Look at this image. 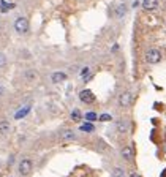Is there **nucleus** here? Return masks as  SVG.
<instances>
[{
    "mask_svg": "<svg viewBox=\"0 0 166 177\" xmlns=\"http://www.w3.org/2000/svg\"><path fill=\"white\" fill-rule=\"evenodd\" d=\"M18 169H19V174H21V175H24V177L30 175L32 171H33V161L29 160V158H24L22 161L19 163Z\"/></svg>",
    "mask_w": 166,
    "mask_h": 177,
    "instance_id": "nucleus-1",
    "label": "nucleus"
},
{
    "mask_svg": "<svg viewBox=\"0 0 166 177\" xmlns=\"http://www.w3.org/2000/svg\"><path fill=\"white\" fill-rule=\"evenodd\" d=\"M29 27H30V24H29V19L27 18H18L15 21V30L19 35H25L29 32Z\"/></svg>",
    "mask_w": 166,
    "mask_h": 177,
    "instance_id": "nucleus-2",
    "label": "nucleus"
},
{
    "mask_svg": "<svg viewBox=\"0 0 166 177\" xmlns=\"http://www.w3.org/2000/svg\"><path fill=\"white\" fill-rule=\"evenodd\" d=\"M146 60L150 65H157V63L161 62V52L158 49H149L146 52Z\"/></svg>",
    "mask_w": 166,
    "mask_h": 177,
    "instance_id": "nucleus-3",
    "label": "nucleus"
},
{
    "mask_svg": "<svg viewBox=\"0 0 166 177\" xmlns=\"http://www.w3.org/2000/svg\"><path fill=\"white\" fill-rule=\"evenodd\" d=\"M79 100L82 103H86V104H93L95 100H96V97L92 90H89V89H84V90H81L79 92Z\"/></svg>",
    "mask_w": 166,
    "mask_h": 177,
    "instance_id": "nucleus-4",
    "label": "nucleus"
},
{
    "mask_svg": "<svg viewBox=\"0 0 166 177\" xmlns=\"http://www.w3.org/2000/svg\"><path fill=\"white\" fill-rule=\"evenodd\" d=\"M131 103H133V95L130 92H123V93L119 95V104L122 108H128Z\"/></svg>",
    "mask_w": 166,
    "mask_h": 177,
    "instance_id": "nucleus-5",
    "label": "nucleus"
},
{
    "mask_svg": "<svg viewBox=\"0 0 166 177\" xmlns=\"http://www.w3.org/2000/svg\"><path fill=\"white\" fill-rule=\"evenodd\" d=\"M67 73H63V71H54L52 74H51V82L52 84H60V82H63V81H67Z\"/></svg>",
    "mask_w": 166,
    "mask_h": 177,
    "instance_id": "nucleus-6",
    "label": "nucleus"
},
{
    "mask_svg": "<svg viewBox=\"0 0 166 177\" xmlns=\"http://www.w3.org/2000/svg\"><path fill=\"white\" fill-rule=\"evenodd\" d=\"M74 139H76V133L73 130L60 131V141H63V143H70V141H74Z\"/></svg>",
    "mask_w": 166,
    "mask_h": 177,
    "instance_id": "nucleus-7",
    "label": "nucleus"
},
{
    "mask_svg": "<svg viewBox=\"0 0 166 177\" xmlns=\"http://www.w3.org/2000/svg\"><path fill=\"white\" fill-rule=\"evenodd\" d=\"M142 8L146 11H154L158 8V0H142Z\"/></svg>",
    "mask_w": 166,
    "mask_h": 177,
    "instance_id": "nucleus-8",
    "label": "nucleus"
},
{
    "mask_svg": "<svg viewBox=\"0 0 166 177\" xmlns=\"http://www.w3.org/2000/svg\"><path fill=\"white\" fill-rule=\"evenodd\" d=\"M11 131V125L8 120H0V134L2 136H8Z\"/></svg>",
    "mask_w": 166,
    "mask_h": 177,
    "instance_id": "nucleus-9",
    "label": "nucleus"
},
{
    "mask_svg": "<svg viewBox=\"0 0 166 177\" xmlns=\"http://www.w3.org/2000/svg\"><path fill=\"white\" fill-rule=\"evenodd\" d=\"M120 155H122V158L125 161H131L133 160V149L131 147H123L120 150Z\"/></svg>",
    "mask_w": 166,
    "mask_h": 177,
    "instance_id": "nucleus-10",
    "label": "nucleus"
},
{
    "mask_svg": "<svg viewBox=\"0 0 166 177\" xmlns=\"http://www.w3.org/2000/svg\"><path fill=\"white\" fill-rule=\"evenodd\" d=\"M116 128H117V131H119V133H127L128 131V120H123V119L117 120Z\"/></svg>",
    "mask_w": 166,
    "mask_h": 177,
    "instance_id": "nucleus-11",
    "label": "nucleus"
},
{
    "mask_svg": "<svg viewBox=\"0 0 166 177\" xmlns=\"http://www.w3.org/2000/svg\"><path fill=\"white\" fill-rule=\"evenodd\" d=\"M79 130H81V131H86V133H92V131H95V126H93V123H90V122H86V123H82V125L79 126Z\"/></svg>",
    "mask_w": 166,
    "mask_h": 177,
    "instance_id": "nucleus-12",
    "label": "nucleus"
},
{
    "mask_svg": "<svg viewBox=\"0 0 166 177\" xmlns=\"http://www.w3.org/2000/svg\"><path fill=\"white\" fill-rule=\"evenodd\" d=\"M111 177H125V171H123V168L116 166L112 169V172H111Z\"/></svg>",
    "mask_w": 166,
    "mask_h": 177,
    "instance_id": "nucleus-13",
    "label": "nucleus"
},
{
    "mask_svg": "<svg viewBox=\"0 0 166 177\" xmlns=\"http://www.w3.org/2000/svg\"><path fill=\"white\" fill-rule=\"evenodd\" d=\"M81 119H82L81 111L79 109H73L71 111V120H73V122H81Z\"/></svg>",
    "mask_w": 166,
    "mask_h": 177,
    "instance_id": "nucleus-14",
    "label": "nucleus"
},
{
    "mask_svg": "<svg viewBox=\"0 0 166 177\" xmlns=\"http://www.w3.org/2000/svg\"><path fill=\"white\" fill-rule=\"evenodd\" d=\"M127 13V6L123 5V3H120L119 6H117V10H116V15H117V18H122L123 15Z\"/></svg>",
    "mask_w": 166,
    "mask_h": 177,
    "instance_id": "nucleus-15",
    "label": "nucleus"
},
{
    "mask_svg": "<svg viewBox=\"0 0 166 177\" xmlns=\"http://www.w3.org/2000/svg\"><path fill=\"white\" fill-rule=\"evenodd\" d=\"M29 81H33V79H37V76H38V73L35 71V70H29V71H25V74H24Z\"/></svg>",
    "mask_w": 166,
    "mask_h": 177,
    "instance_id": "nucleus-16",
    "label": "nucleus"
},
{
    "mask_svg": "<svg viewBox=\"0 0 166 177\" xmlns=\"http://www.w3.org/2000/svg\"><path fill=\"white\" fill-rule=\"evenodd\" d=\"M86 120L92 123V122H95V120H98V116H96L95 112H92V111H90V112H87V114H86Z\"/></svg>",
    "mask_w": 166,
    "mask_h": 177,
    "instance_id": "nucleus-17",
    "label": "nucleus"
},
{
    "mask_svg": "<svg viewBox=\"0 0 166 177\" xmlns=\"http://www.w3.org/2000/svg\"><path fill=\"white\" fill-rule=\"evenodd\" d=\"M29 109H30V106H27V108H24V109H21L18 114H16V119H21V117H24L27 112H29Z\"/></svg>",
    "mask_w": 166,
    "mask_h": 177,
    "instance_id": "nucleus-18",
    "label": "nucleus"
},
{
    "mask_svg": "<svg viewBox=\"0 0 166 177\" xmlns=\"http://www.w3.org/2000/svg\"><path fill=\"white\" fill-rule=\"evenodd\" d=\"M10 8H13V5H11V3H6V2H0V10H2L3 13H5L6 10H10Z\"/></svg>",
    "mask_w": 166,
    "mask_h": 177,
    "instance_id": "nucleus-19",
    "label": "nucleus"
},
{
    "mask_svg": "<svg viewBox=\"0 0 166 177\" xmlns=\"http://www.w3.org/2000/svg\"><path fill=\"white\" fill-rule=\"evenodd\" d=\"M98 120H101V122H109V120H112V116L111 114H101L98 117Z\"/></svg>",
    "mask_w": 166,
    "mask_h": 177,
    "instance_id": "nucleus-20",
    "label": "nucleus"
},
{
    "mask_svg": "<svg viewBox=\"0 0 166 177\" xmlns=\"http://www.w3.org/2000/svg\"><path fill=\"white\" fill-rule=\"evenodd\" d=\"M5 65H6V57L3 52H0V68H3Z\"/></svg>",
    "mask_w": 166,
    "mask_h": 177,
    "instance_id": "nucleus-21",
    "label": "nucleus"
},
{
    "mask_svg": "<svg viewBox=\"0 0 166 177\" xmlns=\"http://www.w3.org/2000/svg\"><path fill=\"white\" fill-rule=\"evenodd\" d=\"M87 74H89V67H86V68H82V70H81V76L84 77V79H86V76H87Z\"/></svg>",
    "mask_w": 166,
    "mask_h": 177,
    "instance_id": "nucleus-22",
    "label": "nucleus"
},
{
    "mask_svg": "<svg viewBox=\"0 0 166 177\" xmlns=\"http://www.w3.org/2000/svg\"><path fill=\"white\" fill-rule=\"evenodd\" d=\"M3 93H5V87L2 86V84H0V97H2Z\"/></svg>",
    "mask_w": 166,
    "mask_h": 177,
    "instance_id": "nucleus-23",
    "label": "nucleus"
},
{
    "mask_svg": "<svg viewBox=\"0 0 166 177\" xmlns=\"http://www.w3.org/2000/svg\"><path fill=\"white\" fill-rule=\"evenodd\" d=\"M130 177H141V175L138 174V172H131V174H130Z\"/></svg>",
    "mask_w": 166,
    "mask_h": 177,
    "instance_id": "nucleus-24",
    "label": "nucleus"
},
{
    "mask_svg": "<svg viewBox=\"0 0 166 177\" xmlns=\"http://www.w3.org/2000/svg\"><path fill=\"white\" fill-rule=\"evenodd\" d=\"M0 2H2V0H0Z\"/></svg>",
    "mask_w": 166,
    "mask_h": 177,
    "instance_id": "nucleus-25",
    "label": "nucleus"
}]
</instances>
